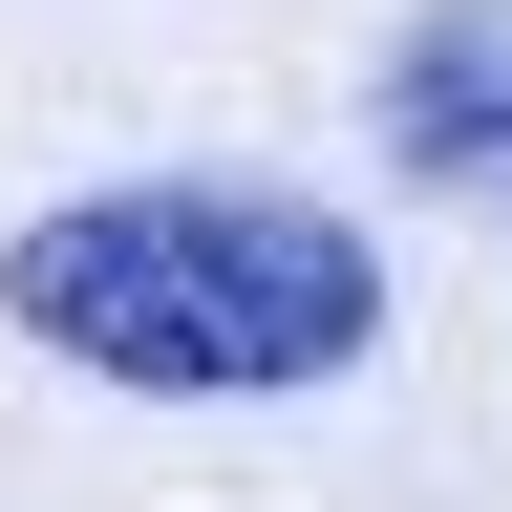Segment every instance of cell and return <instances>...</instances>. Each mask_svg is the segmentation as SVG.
I'll return each mask as SVG.
<instances>
[{"mask_svg": "<svg viewBox=\"0 0 512 512\" xmlns=\"http://www.w3.org/2000/svg\"><path fill=\"white\" fill-rule=\"evenodd\" d=\"M384 150H406L427 192H470V214H512V0H427V22H406Z\"/></svg>", "mask_w": 512, "mask_h": 512, "instance_id": "7a4b0ae2", "label": "cell"}, {"mask_svg": "<svg viewBox=\"0 0 512 512\" xmlns=\"http://www.w3.org/2000/svg\"><path fill=\"white\" fill-rule=\"evenodd\" d=\"M22 342L150 384V406H278V384H342L384 342V278L342 214L299 192H235V171H171V192H64L0 256Z\"/></svg>", "mask_w": 512, "mask_h": 512, "instance_id": "6da1fadb", "label": "cell"}]
</instances>
